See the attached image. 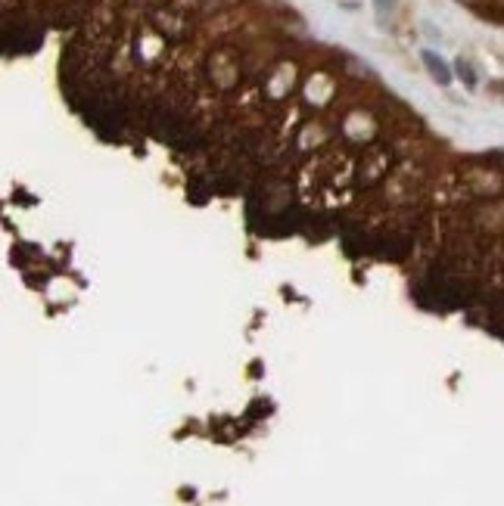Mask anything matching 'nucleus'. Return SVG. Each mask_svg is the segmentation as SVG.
<instances>
[{"label":"nucleus","mask_w":504,"mask_h":506,"mask_svg":"<svg viewBox=\"0 0 504 506\" xmlns=\"http://www.w3.org/2000/svg\"><path fill=\"white\" fill-rule=\"evenodd\" d=\"M423 63H427V69H430V75L436 78V81L442 84V88H448V84H452V72H448V65L442 63L439 56H436V53H423Z\"/></svg>","instance_id":"1"},{"label":"nucleus","mask_w":504,"mask_h":506,"mask_svg":"<svg viewBox=\"0 0 504 506\" xmlns=\"http://www.w3.org/2000/svg\"><path fill=\"white\" fill-rule=\"evenodd\" d=\"M457 72H461V78L467 81V88H476V75H473V69H470V63H457Z\"/></svg>","instance_id":"2"}]
</instances>
